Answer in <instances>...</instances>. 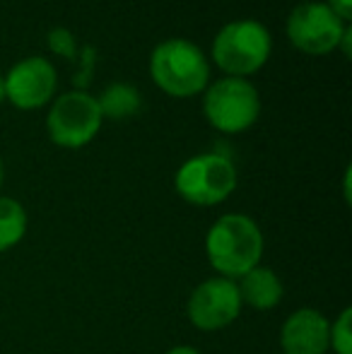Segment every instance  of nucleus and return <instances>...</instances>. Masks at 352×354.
Instances as JSON below:
<instances>
[{
	"label": "nucleus",
	"mask_w": 352,
	"mask_h": 354,
	"mask_svg": "<svg viewBox=\"0 0 352 354\" xmlns=\"http://www.w3.org/2000/svg\"><path fill=\"white\" fill-rule=\"evenodd\" d=\"M205 253L212 270L220 272V277L237 280L261 263L263 232L249 214H222L207 229Z\"/></svg>",
	"instance_id": "nucleus-1"
},
{
	"label": "nucleus",
	"mask_w": 352,
	"mask_h": 354,
	"mask_svg": "<svg viewBox=\"0 0 352 354\" xmlns=\"http://www.w3.org/2000/svg\"><path fill=\"white\" fill-rule=\"evenodd\" d=\"M150 77L169 97L191 99L210 84V63L188 39H167L152 51Z\"/></svg>",
	"instance_id": "nucleus-2"
},
{
	"label": "nucleus",
	"mask_w": 352,
	"mask_h": 354,
	"mask_svg": "<svg viewBox=\"0 0 352 354\" xmlns=\"http://www.w3.org/2000/svg\"><path fill=\"white\" fill-rule=\"evenodd\" d=\"M270 32L256 19H234L217 32L212 41V63L227 77H251L270 58Z\"/></svg>",
	"instance_id": "nucleus-3"
},
{
	"label": "nucleus",
	"mask_w": 352,
	"mask_h": 354,
	"mask_svg": "<svg viewBox=\"0 0 352 354\" xmlns=\"http://www.w3.org/2000/svg\"><path fill=\"white\" fill-rule=\"evenodd\" d=\"M203 113L215 131L225 136L244 133L259 121L261 97L259 89L241 77H220L203 92Z\"/></svg>",
	"instance_id": "nucleus-4"
},
{
	"label": "nucleus",
	"mask_w": 352,
	"mask_h": 354,
	"mask_svg": "<svg viewBox=\"0 0 352 354\" xmlns=\"http://www.w3.org/2000/svg\"><path fill=\"white\" fill-rule=\"evenodd\" d=\"M176 193L198 207L225 203L237 188V167L220 152H205L186 159L174 176Z\"/></svg>",
	"instance_id": "nucleus-5"
},
{
	"label": "nucleus",
	"mask_w": 352,
	"mask_h": 354,
	"mask_svg": "<svg viewBox=\"0 0 352 354\" xmlns=\"http://www.w3.org/2000/svg\"><path fill=\"white\" fill-rule=\"evenodd\" d=\"M102 111H99L97 97L73 89L51 104L46 116V131L53 145L63 149H80L89 145L102 131Z\"/></svg>",
	"instance_id": "nucleus-6"
},
{
	"label": "nucleus",
	"mask_w": 352,
	"mask_h": 354,
	"mask_svg": "<svg viewBox=\"0 0 352 354\" xmlns=\"http://www.w3.org/2000/svg\"><path fill=\"white\" fill-rule=\"evenodd\" d=\"M350 24L343 22L326 3H302L287 15L285 34L290 44L309 56L338 51V44Z\"/></svg>",
	"instance_id": "nucleus-7"
},
{
	"label": "nucleus",
	"mask_w": 352,
	"mask_h": 354,
	"mask_svg": "<svg viewBox=\"0 0 352 354\" xmlns=\"http://www.w3.org/2000/svg\"><path fill=\"white\" fill-rule=\"evenodd\" d=\"M188 321L198 330L215 333L232 326L241 313V297L234 280L210 277L201 282L188 299Z\"/></svg>",
	"instance_id": "nucleus-8"
},
{
	"label": "nucleus",
	"mask_w": 352,
	"mask_h": 354,
	"mask_svg": "<svg viewBox=\"0 0 352 354\" xmlns=\"http://www.w3.org/2000/svg\"><path fill=\"white\" fill-rule=\"evenodd\" d=\"M58 87V73L44 56H29L15 63L5 75V99L15 109L34 111L46 106Z\"/></svg>",
	"instance_id": "nucleus-9"
},
{
	"label": "nucleus",
	"mask_w": 352,
	"mask_h": 354,
	"mask_svg": "<svg viewBox=\"0 0 352 354\" xmlns=\"http://www.w3.org/2000/svg\"><path fill=\"white\" fill-rule=\"evenodd\" d=\"M280 347L285 354H326L331 350V323L316 308L295 311L280 330Z\"/></svg>",
	"instance_id": "nucleus-10"
},
{
	"label": "nucleus",
	"mask_w": 352,
	"mask_h": 354,
	"mask_svg": "<svg viewBox=\"0 0 352 354\" xmlns=\"http://www.w3.org/2000/svg\"><path fill=\"white\" fill-rule=\"evenodd\" d=\"M237 289H239L241 304L256 308V311H270V308H275L282 301V294H285L280 277L270 268L263 266H256L254 270L241 275Z\"/></svg>",
	"instance_id": "nucleus-11"
},
{
	"label": "nucleus",
	"mask_w": 352,
	"mask_h": 354,
	"mask_svg": "<svg viewBox=\"0 0 352 354\" xmlns=\"http://www.w3.org/2000/svg\"><path fill=\"white\" fill-rule=\"evenodd\" d=\"M99 111L102 118H111V121H123L131 118L140 111L142 97L138 92V87H133L131 82H113L102 92V97H97Z\"/></svg>",
	"instance_id": "nucleus-12"
},
{
	"label": "nucleus",
	"mask_w": 352,
	"mask_h": 354,
	"mask_svg": "<svg viewBox=\"0 0 352 354\" xmlns=\"http://www.w3.org/2000/svg\"><path fill=\"white\" fill-rule=\"evenodd\" d=\"M27 210L15 198L0 196V253L15 248L27 234Z\"/></svg>",
	"instance_id": "nucleus-13"
},
{
	"label": "nucleus",
	"mask_w": 352,
	"mask_h": 354,
	"mask_svg": "<svg viewBox=\"0 0 352 354\" xmlns=\"http://www.w3.org/2000/svg\"><path fill=\"white\" fill-rule=\"evenodd\" d=\"M331 347L335 354H352V308L345 306L331 323Z\"/></svg>",
	"instance_id": "nucleus-14"
},
{
	"label": "nucleus",
	"mask_w": 352,
	"mask_h": 354,
	"mask_svg": "<svg viewBox=\"0 0 352 354\" xmlns=\"http://www.w3.org/2000/svg\"><path fill=\"white\" fill-rule=\"evenodd\" d=\"M46 44L56 56H63V58H75V51H77V44H75V37H73L71 29L66 27H53L46 37Z\"/></svg>",
	"instance_id": "nucleus-15"
},
{
	"label": "nucleus",
	"mask_w": 352,
	"mask_h": 354,
	"mask_svg": "<svg viewBox=\"0 0 352 354\" xmlns=\"http://www.w3.org/2000/svg\"><path fill=\"white\" fill-rule=\"evenodd\" d=\"M92 68H94V48L92 46H85L80 56V73L75 75V82H77V89L85 92V87L89 84V77H92Z\"/></svg>",
	"instance_id": "nucleus-16"
},
{
	"label": "nucleus",
	"mask_w": 352,
	"mask_h": 354,
	"mask_svg": "<svg viewBox=\"0 0 352 354\" xmlns=\"http://www.w3.org/2000/svg\"><path fill=\"white\" fill-rule=\"evenodd\" d=\"M326 5H328V8L333 10V12L338 15L343 22L350 24V19H352V0H326Z\"/></svg>",
	"instance_id": "nucleus-17"
},
{
	"label": "nucleus",
	"mask_w": 352,
	"mask_h": 354,
	"mask_svg": "<svg viewBox=\"0 0 352 354\" xmlns=\"http://www.w3.org/2000/svg\"><path fill=\"white\" fill-rule=\"evenodd\" d=\"M338 51H343V56L350 58V51H352V27H348V32L343 34V39H340V44H338Z\"/></svg>",
	"instance_id": "nucleus-18"
},
{
	"label": "nucleus",
	"mask_w": 352,
	"mask_h": 354,
	"mask_svg": "<svg viewBox=\"0 0 352 354\" xmlns=\"http://www.w3.org/2000/svg\"><path fill=\"white\" fill-rule=\"evenodd\" d=\"M167 354H203V352L196 350V347H191V345H176V347H172Z\"/></svg>",
	"instance_id": "nucleus-19"
},
{
	"label": "nucleus",
	"mask_w": 352,
	"mask_h": 354,
	"mask_svg": "<svg viewBox=\"0 0 352 354\" xmlns=\"http://www.w3.org/2000/svg\"><path fill=\"white\" fill-rule=\"evenodd\" d=\"M5 102V77L0 75V104Z\"/></svg>",
	"instance_id": "nucleus-20"
},
{
	"label": "nucleus",
	"mask_w": 352,
	"mask_h": 354,
	"mask_svg": "<svg viewBox=\"0 0 352 354\" xmlns=\"http://www.w3.org/2000/svg\"><path fill=\"white\" fill-rule=\"evenodd\" d=\"M0 186H3V159H0Z\"/></svg>",
	"instance_id": "nucleus-21"
}]
</instances>
